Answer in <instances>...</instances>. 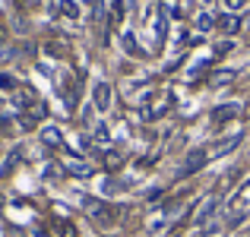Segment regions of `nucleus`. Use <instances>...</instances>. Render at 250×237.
<instances>
[{"mask_svg": "<svg viewBox=\"0 0 250 237\" xmlns=\"http://www.w3.org/2000/svg\"><path fill=\"white\" fill-rule=\"evenodd\" d=\"M83 209L95 225H111V221L117 218L114 206H108V202H102V199H92V196H83Z\"/></svg>", "mask_w": 250, "mask_h": 237, "instance_id": "nucleus-1", "label": "nucleus"}, {"mask_svg": "<svg viewBox=\"0 0 250 237\" xmlns=\"http://www.w3.org/2000/svg\"><path fill=\"white\" fill-rule=\"evenodd\" d=\"M206 161H209V152H206V149H193V152L184 158V164H181V171H177V177H190V174H196V171H200Z\"/></svg>", "mask_w": 250, "mask_h": 237, "instance_id": "nucleus-2", "label": "nucleus"}, {"mask_svg": "<svg viewBox=\"0 0 250 237\" xmlns=\"http://www.w3.org/2000/svg\"><path fill=\"white\" fill-rule=\"evenodd\" d=\"M95 108L98 111H108L111 108V85L108 82H98L95 85Z\"/></svg>", "mask_w": 250, "mask_h": 237, "instance_id": "nucleus-3", "label": "nucleus"}, {"mask_svg": "<svg viewBox=\"0 0 250 237\" xmlns=\"http://www.w3.org/2000/svg\"><path fill=\"white\" fill-rule=\"evenodd\" d=\"M231 117H238V104H222V108L212 111V123H225Z\"/></svg>", "mask_w": 250, "mask_h": 237, "instance_id": "nucleus-4", "label": "nucleus"}, {"mask_svg": "<svg viewBox=\"0 0 250 237\" xmlns=\"http://www.w3.org/2000/svg\"><path fill=\"white\" fill-rule=\"evenodd\" d=\"M54 237H76V228H73V221H67V218H54Z\"/></svg>", "mask_w": 250, "mask_h": 237, "instance_id": "nucleus-5", "label": "nucleus"}, {"mask_svg": "<svg viewBox=\"0 0 250 237\" xmlns=\"http://www.w3.org/2000/svg\"><path fill=\"white\" fill-rule=\"evenodd\" d=\"M57 10H61L67 19H76V16H80V6H76L73 0H57Z\"/></svg>", "mask_w": 250, "mask_h": 237, "instance_id": "nucleus-6", "label": "nucleus"}, {"mask_svg": "<svg viewBox=\"0 0 250 237\" xmlns=\"http://www.w3.org/2000/svg\"><path fill=\"white\" fill-rule=\"evenodd\" d=\"M42 139L48 142V146H61V142H63V139H61V130H57V127H44V130H42Z\"/></svg>", "mask_w": 250, "mask_h": 237, "instance_id": "nucleus-7", "label": "nucleus"}, {"mask_svg": "<svg viewBox=\"0 0 250 237\" xmlns=\"http://www.w3.org/2000/svg\"><path fill=\"white\" fill-rule=\"evenodd\" d=\"M219 29H222V32H238V29H241V19L228 13V16H222V19H219Z\"/></svg>", "mask_w": 250, "mask_h": 237, "instance_id": "nucleus-8", "label": "nucleus"}, {"mask_svg": "<svg viewBox=\"0 0 250 237\" xmlns=\"http://www.w3.org/2000/svg\"><path fill=\"white\" fill-rule=\"evenodd\" d=\"M67 171H70L73 177H89V174H92V168H89V164H83V161H73Z\"/></svg>", "mask_w": 250, "mask_h": 237, "instance_id": "nucleus-9", "label": "nucleus"}, {"mask_svg": "<svg viewBox=\"0 0 250 237\" xmlns=\"http://www.w3.org/2000/svg\"><path fill=\"white\" fill-rule=\"evenodd\" d=\"M165 29H168V19H165V10H159V19H155V38H165Z\"/></svg>", "mask_w": 250, "mask_h": 237, "instance_id": "nucleus-10", "label": "nucleus"}, {"mask_svg": "<svg viewBox=\"0 0 250 237\" xmlns=\"http://www.w3.org/2000/svg\"><path fill=\"white\" fill-rule=\"evenodd\" d=\"M212 25H215V19L209 16V13H200V16H196V29H200V32H209Z\"/></svg>", "mask_w": 250, "mask_h": 237, "instance_id": "nucleus-11", "label": "nucleus"}, {"mask_svg": "<svg viewBox=\"0 0 250 237\" xmlns=\"http://www.w3.org/2000/svg\"><path fill=\"white\" fill-rule=\"evenodd\" d=\"M215 202H219V199H215V196H212V199H209V202H203V209H200V215H196V221H206L209 215L215 212Z\"/></svg>", "mask_w": 250, "mask_h": 237, "instance_id": "nucleus-12", "label": "nucleus"}, {"mask_svg": "<svg viewBox=\"0 0 250 237\" xmlns=\"http://www.w3.org/2000/svg\"><path fill=\"white\" fill-rule=\"evenodd\" d=\"M121 161H124V155L121 152H104V164H108V168H121Z\"/></svg>", "mask_w": 250, "mask_h": 237, "instance_id": "nucleus-13", "label": "nucleus"}, {"mask_svg": "<svg viewBox=\"0 0 250 237\" xmlns=\"http://www.w3.org/2000/svg\"><path fill=\"white\" fill-rule=\"evenodd\" d=\"M231 79H234V70H222V73L212 76V85H225V82H231Z\"/></svg>", "mask_w": 250, "mask_h": 237, "instance_id": "nucleus-14", "label": "nucleus"}, {"mask_svg": "<svg viewBox=\"0 0 250 237\" xmlns=\"http://www.w3.org/2000/svg\"><path fill=\"white\" fill-rule=\"evenodd\" d=\"M228 51H231V41H222V44H215V54H228Z\"/></svg>", "mask_w": 250, "mask_h": 237, "instance_id": "nucleus-15", "label": "nucleus"}, {"mask_svg": "<svg viewBox=\"0 0 250 237\" xmlns=\"http://www.w3.org/2000/svg\"><path fill=\"white\" fill-rule=\"evenodd\" d=\"M0 85H3V89H16V79L13 76H0Z\"/></svg>", "mask_w": 250, "mask_h": 237, "instance_id": "nucleus-16", "label": "nucleus"}, {"mask_svg": "<svg viewBox=\"0 0 250 237\" xmlns=\"http://www.w3.org/2000/svg\"><path fill=\"white\" fill-rule=\"evenodd\" d=\"M225 3H228V10H238V6H244L247 0H225Z\"/></svg>", "mask_w": 250, "mask_h": 237, "instance_id": "nucleus-17", "label": "nucleus"}, {"mask_svg": "<svg viewBox=\"0 0 250 237\" xmlns=\"http://www.w3.org/2000/svg\"><path fill=\"white\" fill-rule=\"evenodd\" d=\"M6 57H10V51H6L3 44H0V60H6Z\"/></svg>", "mask_w": 250, "mask_h": 237, "instance_id": "nucleus-18", "label": "nucleus"}, {"mask_svg": "<svg viewBox=\"0 0 250 237\" xmlns=\"http://www.w3.org/2000/svg\"><path fill=\"white\" fill-rule=\"evenodd\" d=\"M206 3H209V0H206Z\"/></svg>", "mask_w": 250, "mask_h": 237, "instance_id": "nucleus-19", "label": "nucleus"}]
</instances>
